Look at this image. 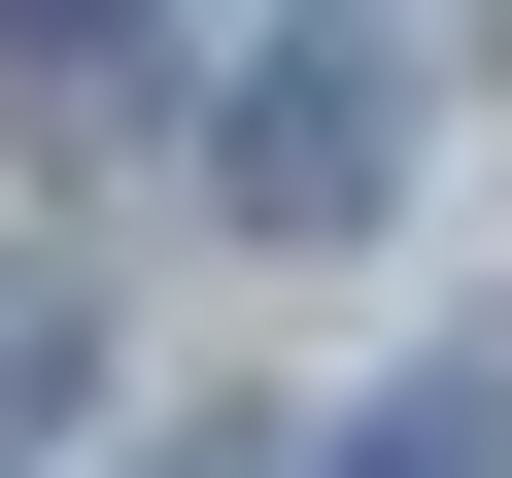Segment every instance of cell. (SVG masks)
Here are the masks:
<instances>
[{
	"label": "cell",
	"mask_w": 512,
	"mask_h": 478,
	"mask_svg": "<svg viewBox=\"0 0 512 478\" xmlns=\"http://www.w3.org/2000/svg\"><path fill=\"white\" fill-rule=\"evenodd\" d=\"M376 171H410V103H376V69H274V103L205 137V205H239V239H342Z\"/></svg>",
	"instance_id": "6da1fadb"
},
{
	"label": "cell",
	"mask_w": 512,
	"mask_h": 478,
	"mask_svg": "<svg viewBox=\"0 0 512 478\" xmlns=\"http://www.w3.org/2000/svg\"><path fill=\"white\" fill-rule=\"evenodd\" d=\"M35 444H69V308L0 274V478H35Z\"/></svg>",
	"instance_id": "3957f363"
},
{
	"label": "cell",
	"mask_w": 512,
	"mask_h": 478,
	"mask_svg": "<svg viewBox=\"0 0 512 478\" xmlns=\"http://www.w3.org/2000/svg\"><path fill=\"white\" fill-rule=\"evenodd\" d=\"M274 478H512V410H376V444H274Z\"/></svg>",
	"instance_id": "7a4b0ae2"
},
{
	"label": "cell",
	"mask_w": 512,
	"mask_h": 478,
	"mask_svg": "<svg viewBox=\"0 0 512 478\" xmlns=\"http://www.w3.org/2000/svg\"><path fill=\"white\" fill-rule=\"evenodd\" d=\"M103 35H137V0H35V69H103Z\"/></svg>",
	"instance_id": "277c9868"
},
{
	"label": "cell",
	"mask_w": 512,
	"mask_h": 478,
	"mask_svg": "<svg viewBox=\"0 0 512 478\" xmlns=\"http://www.w3.org/2000/svg\"><path fill=\"white\" fill-rule=\"evenodd\" d=\"M171 478H274V444H171Z\"/></svg>",
	"instance_id": "5b68a950"
}]
</instances>
